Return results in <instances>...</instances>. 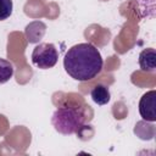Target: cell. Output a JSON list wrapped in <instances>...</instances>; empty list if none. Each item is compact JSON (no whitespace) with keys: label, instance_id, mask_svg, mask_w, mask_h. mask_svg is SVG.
Here are the masks:
<instances>
[{"label":"cell","instance_id":"obj_1","mask_svg":"<svg viewBox=\"0 0 156 156\" xmlns=\"http://www.w3.org/2000/svg\"><path fill=\"white\" fill-rule=\"evenodd\" d=\"M102 57L91 43H79L69 48L63 57L65 71L76 80L87 82L95 78L102 69Z\"/></svg>","mask_w":156,"mask_h":156},{"label":"cell","instance_id":"obj_2","mask_svg":"<svg viewBox=\"0 0 156 156\" xmlns=\"http://www.w3.org/2000/svg\"><path fill=\"white\" fill-rule=\"evenodd\" d=\"M85 121V113L76 104H65L60 106L51 117V123L56 132L71 135L78 133V130L83 127Z\"/></svg>","mask_w":156,"mask_h":156},{"label":"cell","instance_id":"obj_3","mask_svg":"<svg viewBox=\"0 0 156 156\" xmlns=\"http://www.w3.org/2000/svg\"><path fill=\"white\" fill-rule=\"evenodd\" d=\"M58 60V52L54 44L51 43H41L33 49L32 52V62L40 69L52 68Z\"/></svg>","mask_w":156,"mask_h":156},{"label":"cell","instance_id":"obj_4","mask_svg":"<svg viewBox=\"0 0 156 156\" xmlns=\"http://www.w3.org/2000/svg\"><path fill=\"white\" fill-rule=\"evenodd\" d=\"M155 101H156V90H149L140 98L139 113L143 117V119L149 121V122L156 121Z\"/></svg>","mask_w":156,"mask_h":156},{"label":"cell","instance_id":"obj_5","mask_svg":"<svg viewBox=\"0 0 156 156\" xmlns=\"http://www.w3.org/2000/svg\"><path fill=\"white\" fill-rule=\"evenodd\" d=\"M139 66L145 72H155L156 69V51L152 48L144 49L139 55Z\"/></svg>","mask_w":156,"mask_h":156},{"label":"cell","instance_id":"obj_6","mask_svg":"<svg viewBox=\"0 0 156 156\" xmlns=\"http://www.w3.org/2000/svg\"><path fill=\"white\" fill-rule=\"evenodd\" d=\"M90 96L93 99V101L98 105H106L110 99H111V94H110V90L106 85L104 84H98L95 85L91 91H90Z\"/></svg>","mask_w":156,"mask_h":156},{"label":"cell","instance_id":"obj_7","mask_svg":"<svg viewBox=\"0 0 156 156\" xmlns=\"http://www.w3.org/2000/svg\"><path fill=\"white\" fill-rule=\"evenodd\" d=\"M13 76V66L10 61L0 58V84L9 82Z\"/></svg>","mask_w":156,"mask_h":156},{"label":"cell","instance_id":"obj_8","mask_svg":"<svg viewBox=\"0 0 156 156\" xmlns=\"http://www.w3.org/2000/svg\"><path fill=\"white\" fill-rule=\"evenodd\" d=\"M41 23H43V22H39L38 28L41 26ZM35 27H37V22H32L30 24H28V26L26 27V37H27V40H28L29 43H37V41H39L40 38H41V37L44 35V33H45V30L38 32V30H37L38 28H35Z\"/></svg>","mask_w":156,"mask_h":156},{"label":"cell","instance_id":"obj_9","mask_svg":"<svg viewBox=\"0 0 156 156\" xmlns=\"http://www.w3.org/2000/svg\"><path fill=\"white\" fill-rule=\"evenodd\" d=\"M12 0H0V21L9 18L12 13Z\"/></svg>","mask_w":156,"mask_h":156}]
</instances>
